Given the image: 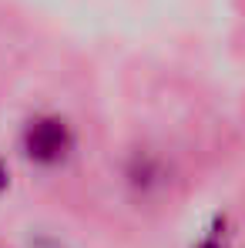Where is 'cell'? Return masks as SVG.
I'll return each mask as SVG.
<instances>
[{"label":"cell","mask_w":245,"mask_h":248,"mask_svg":"<svg viewBox=\"0 0 245 248\" xmlns=\"http://www.w3.org/2000/svg\"><path fill=\"white\" fill-rule=\"evenodd\" d=\"M7 185V171H3V165H0V188Z\"/></svg>","instance_id":"2"},{"label":"cell","mask_w":245,"mask_h":248,"mask_svg":"<svg viewBox=\"0 0 245 248\" xmlns=\"http://www.w3.org/2000/svg\"><path fill=\"white\" fill-rule=\"evenodd\" d=\"M24 148H27V155H31L34 161L54 165V161H61V158L67 155L71 134H67V127L57 121V118H41V121H34L27 127Z\"/></svg>","instance_id":"1"}]
</instances>
